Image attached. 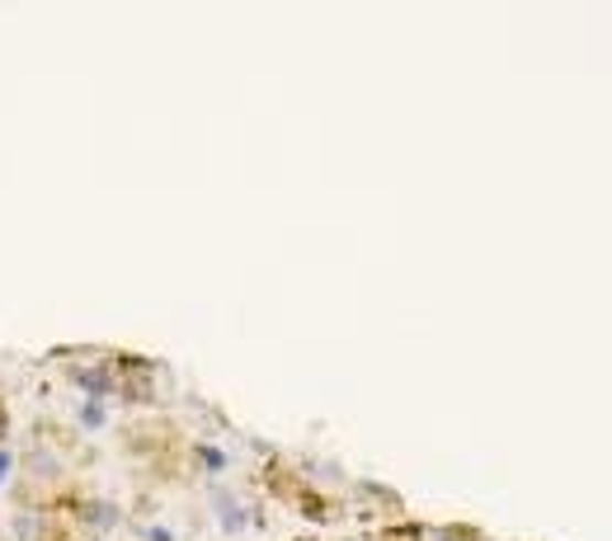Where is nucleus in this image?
<instances>
[{
    "mask_svg": "<svg viewBox=\"0 0 612 541\" xmlns=\"http://www.w3.org/2000/svg\"><path fill=\"white\" fill-rule=\"evenodd\" d=\"M76 424L80 429H104V424H109V410H104V400H80V410H76Z\"/></svg>",
    "mask_w": 612,
    "mask_h": 541,
    "instance_id": "4",
    "label": "nucleus"
},
{
    "mask_svg": "<svg viewBox=\"0 0 612 541\" xmlns=\"http://www.w3.org/2000/svg\"><path fill=\"white\" fill-rule=\"evenodd\" d=\"M297 541H316V537H297Z\"/></svg>",
    "mask_w": 612,
    "mask_h": 541,
    "instance_id": "7",
    "label": "nucleus"
},
{
    "mask_svg": "<svg viewBox=\"0 0 612 541\" xmlns=\"http://www.w3.org/2000/svg\"><path fill=\"white\" fill-rule=\"evenodd\" d=\"M198 457H203V466H213V470L222 466V452L217 447H198Z\"/></svg>",
    "mask_w": 612,
    "mask_h": 541,
    "instance_id": "6",
    "label": "nucleus"
},
{
    "mask_svg": "<svg viewBox=\"0 0 612 541\" xmlns=\"http://www.w3.org/2000/svg\"><path fill=\"white\" fill-rule=\"evenodd\" d=\"M14 466H20V457H14L10 447H0V485H10V480H14Z\"/></svg>",
    "mask_w": 612,
    "mask_h": 541,
    "instance_id": "5",
    "label": "nucleus"
},
{
    "mask_svg": "<svg viewBox=\"0 0 612 541\" xmlns=\"http://www.w3.org/2000/svg\"><path fill=\"white\" fill-rule=\"evenodd\" d=\"M122 447L155 470H170L174 452H180V429H174L170 419H132V424L122 429Z\"/></svg>",
    "mask_w": 612,
    "mask_h": 541,
    "instance_id": "1",
    "label": "nucleus"
},
{
    "mask_svg": "<svg viewBox=\"0 0 612 541\" xmlns=\"http://www.w3.org/2000/svg\"><path fill=\"white\" fill-rule=\"evenodd\" d=\"M114 368H118V396L114 400L151 405V400H155V363L132 358V354H114Z\"/></svg>",
    "mask_w": 612,
    "mask_h": 541,
    "instance_id": "2",
    "label": "nucleus"
},
{
    "mask_svg": "<svg viewBox=\"0 0 612 541\" xmlns=\"http://www.w3.org/2000/svg\"><path fill=\"white\" fill-rule=\"evenodd\" d=\"M354 495H358V513H363V518L382 522V528H391V522H406V504H400V495H391L387 485L363 480Z\"/></svg>",
    "mask_w": 612,
    "mask_h": 541,
    "instance_id": "3",
    "label": "nucleus"
}]
</instances>
